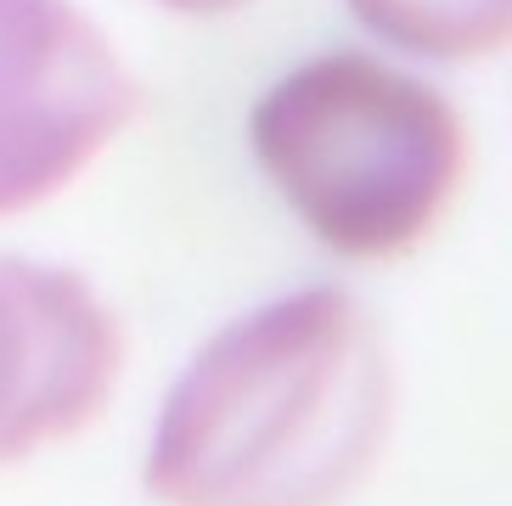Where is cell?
<instances>
[{
    "instance_id": "cell-5",
    "label": "cell",
    "mask_w": 512,
    "mask_h": 506,
    "mask_svg": "<svg viewBox=\"0 0 512 506\" xmlns=\"http://www.w3.org/2000/svg\"><path fill=\"white\" fill-rule=\"evenodd\" d=\"M383 45L428 62H479L512 45V0H344Z\"/></svg>"
},
{
    "instance_id": "cell-3",
    "label": "cell",
    "mask_w": 512,
    "mask_h": 506,
    "mask_svg": "<svg viewBox=\"0 0 512 506\" xmlns=\"http://www.w3.org/2000/svg\"><path fill=\"white\" fill-rule=\"evenodd\" d=\"M130 113L136 85L74 0H0V220L57 197Z\"/></svg>"
},
{
    "instance_id": "cell-2",
    "label": "cell",
    "mask_w": 512,
    "mask_h": 506,
    "mask_svg": "<svg viewBox=\"0 0 512 506\" xmlns=\"http://www.w3.org/2000/svg\"><path fill=\"white\" fill-rule=\"evenodd\" d=\"M248 141L276 197L338 259L422 248L473 169L462 113L366 51L282 74L248 113Z\"/></svg>"
},
{
    "instance_id": "cell-6",
    "label": "cell",
    "mask_w": 512,
    "mask_h": 506,
    "mask_svg": "<svg viewBox=\"0 0 512 506\" xmlns=\"http://www.w3.org/2000/svg\"><path fill=\"white\" fill-rule=\"evenodd\" d=\"M158 6H169V12H181V17H226L237 6H248V0H158Z\"/></svg>"
},
{
    "instance_id": "cell-1",
    "label": "cell",
    "mask_w": 512,
    "mask_h": 506,
    "mask_svg": "<svg viewBox=\"0 0 512 506\" xmlns=\"http://www.w3.org/2000/svg\"><path fill=\"white\" fill-rule=\"evenodd\" d=\"M383 332L344 287H304L220 327L147 445L164 506H338L389 439Z\"/></svg>"
},
{
    "instance_id": "cell-4",
    "label": "cell",
    "mask_w": 512,
    "mask_h": 506,
    "mask_svg": "<svg viewBox=\"0 0 512 506\" xmlns=\"http://www.w3.org/2000/svg\"><path fill=\"white\" fill-rule=\"evenodd\" d=\"M119 360V321L74 270L0 259V462H23L102 417Z\"/></svg>"
}]
</instances>
